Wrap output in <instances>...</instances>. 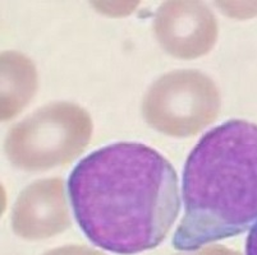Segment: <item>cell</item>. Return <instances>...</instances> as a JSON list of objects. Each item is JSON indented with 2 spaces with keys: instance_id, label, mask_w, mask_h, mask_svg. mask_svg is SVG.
<instances>
[{
  "instance_id": "5b68a950",
  "label": "cell",
  "mask_w": 257,
  "mask_h": 255,
  "mask_svg": "<svg viewBox=\"0 0 257 255\" xmlns=\"http://www.w3.org/2000/svg\"><path fill=\"white\" fill-rule=\"evenodd\" d=\"M154 31L161 48L179 59H196L214 48L218 21L202 2L173 0L156 11Z\"/></svg>"
},
{
  "instance_id": "9c48e42d",
  "label": "cell",
  "mask_w": 257,
  "mask_h": 255,
  "mask_svg": "<svg viewBox=\"0 0 257 255\" xmlns=\"http://www.w3.org/2000/svg\"><path fill=\"white\" fill-rule=\"evenodd\" d=\"M177 255H239L226 247L215 245V246H207L197 252H189V254H177Z\"/></svg>"
},
{
  "instance_id": "6da1fadb",
  "label": "cell",
  "mask_w": 257,
  "mask_h": 255,
  "mask_svg": "<svg viewBox=\"0 0 257 255\" xmlns=\"http://www.w3.org/2000/svg\"><path fill=\"white\" fill-rule=\"evenodd\" d=\"M68 194L88 240L121 255L159 246L181 208L172 163L137 142L111 143L88 153L69 175Z\"/></svg>"
},
{
  "instance_id": "8992f818",
  "label": "cell",
  "mask_w": 257,
  "mask_h": 255,
  "mask_svg": "<svg viewBox=\"0 0 257 255\" xmlns=\"http://www.w3.org/2000/svg\"><path fill=\"white\" fill-rule=\"evenodd\" d=\"M13 230L21 237L36 240L62 232L69 226V210L60 177L32 182L16 200Z\"/></svg>"
},
{
  "instance_id": "52a82bcc",
  "label": "cell",
  "mask_w": 257,
  "mask_h": 255,
  "mask_svg": "<svg viewBox=\"0 0 257 255\" xmlns=\"http://www.w3.org/2000/svg\"><path fill=\"white\" fill-rule=\"evenodd\" d=\"M37 87L34 63L16 51L2 54V120H9L29 104Z\"/></svg>"
},
{
  "instance_id": "277c9868",
  "label": "cell",
  "mask_w": 257,
  "mask_h": 255,
  "mask_svg": "<svg viewBox=\"0 0 257 255\" xmlns=\"http://www.w3.org/2000/svg\"><path fill=\"white\" fill-rule=\"evenodd\" d=\"M220 95L216 84L200 70H174L154 82L142 102L146 123L177 138L191 137L218 118Z\"/></svg>"
},
{
  "instance_id": "30bf717a",
  "label": "cell",
  "mask_w": 257,
  "mask_h": 255,
  "mask_svg": "<svg viewBox=\"0 0 257 255\" xmlns=\"http://www.w3.org/2000/svg\"><path fill=\"white\" fill-rule=\"evenodd\" d=\"M246 255H257V222L252 226L246 240Z\"/></svg>"
},
{
  "instance_id": "3957f363",
  "label": "cell",
  "mask_w": 257,
  "mask_h": 255,
  "mask_svg": "<svg viewBox=\"0 0 257 255\" xmlns=\"http://www.w3.org/2000/svg\"><path fill=\"white\" fill-rule=\"evenodd\" d=\"M92 120L85 109L71 102H53L12 126L6 138L7 157L26 171L64 166L87 147Z\"/></svg>"
},
{
  "instance_id": "ba28073f",
  "label": "cell",
  "mask_w": 257,
  "mask_h": 255,
  "mask_svg": "<svg viewBox=\"0 0 257 255\" xmlns=\"http://www.w3.org/2000/svg\"><path fill=\"white\" fill-rule=\"evenodd\" d=\"M44 255H104L101 252L96 251L93 249H88L86 246H76V245H72V246H64L59 247V249H54L50 251L45 252Z\"/></svg>"
},
{
  "instance_id": "7a4b0ae2",
  "label": "cell",
  "mask_w": 257,
  "mask_h": 255,
  "mask_svg": "<svg viewBox=\"0 0 257 255\" xmlns=\"http://www.w3.org/2000/svg\"><path fill=\"white\" fill-rule=\"evenodd\" d=\"M184 216L173 246L195 251L257 222V124L228 120L207 132L183 170Z\"/></svg>"
}]
</instances>
